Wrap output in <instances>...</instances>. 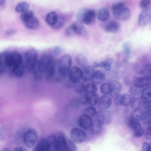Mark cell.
<instances>
[{"mask_svg": "<svg viewBox=\"0 0 151 151\" xmlns=\"http://www.w3.org/2000/svg\"><path fill=\"white\" fill-rule=\"evenodd\" d=\"M80 102L79 99L77 98H74L70 101L71 106L74 108H77L79 105Z\"/></svg>", "mask_w": 151, "mask_h": 151, "instance_id": "obj_50", "label": "cell"}, {"mask_svg": "<svg viewBox=\"0 0 151 151\" xmlns=\"http://www.w3.org/2000/svg\"><path fill=\"white\" fill-rule=\"evenodd\" d=\"M144 117V111L139 109H136L132 112L131 118L138 122L142 120Z\"/></svg>", "mask_w": 151, "mask_h": 151, "instance_id": "obj_31", "label": "cell"}, {"mask_svg": "<svg viewBox=\"0 0 151 151\" xmlns=\"http://www.w3.org/2000/svg\"><path fill=\"white\" fill-rule=\"evenodd\" d=\"M38 53L37 50L31 49L27 50L25 54L26 68L28 71L32 72L35 69L37 61Z\"/></svg>", "mask_w": 151, "mask_h": 151, "instance_id": "obj_3", "label": "cell"}, {"mask_svg": "<svg viewBox=\"0 0 151 151\" xmlns=\"http://www.w3.org/2000/svg\"><path fill=\"white\" fill-rule=\"evenodd\" d=\"M111 62L109 60L103 61L99 64L98 67L103 68L106 70L109 71L111 68Z\"/></svg>", "mask_w": 151, "mask_h": 151, "instance_id": "obj_49", "label": "cell"}, {"mask_svg": "<svg viewBox=\"0 0 151 151\" xmlns=\"http://www.w3.org/2000/svg\"><path fill=\"white\" fill-rule=\"evenodd\" d=\"M70 135L71 139L78 143L84 142L87 137L85 132L82 129L77 127L73 128L71 130Z\"/></svg>", "mask_w": 151, "mask_h": 151, "instance_id": "obj_9", "label": "cell"}, {"mask_svg": "<svg viewBox=\"0 0 151 151\" xmlns=\"http://www.w3.org/2000/svg\"><path fill=\"white\" fill-rule=\"evenodd\" d=\"M150 3V0H142L140 3V6L142 8L147 7Z\"/></svg>", "mask_w": 151, "mask_h": 151, "instance_id": "obj_55", "label": "cell"}, {"mask_svg": "<svg viewBox=\"0 0 151 151\" xmlns=\"http://www.w3.org/2000/svg\"><path fill=\"white\" fill-rule=\"evenodd\" d=\"M145 123H150L151 122V110L150 109H147L144 111V117L142 120Z\"/></svg>", "mask_w": 151, "mask_h": 151, "instance_id": "obj_47", "label": "cell"}, {"mask_svg": "<svg viewBox=\"0 0 151 151\" xmlns=\"http://www.w3.org/2000/svg\"><path fill=\"white\" fill-rule=\"evenodd\" d=\"M143 103L142 98H135L131 104V108L133 109H137L142 105Z\"/></svg>", "mask_w": 151, "mask_h": 151, "instance_id": "obj_34", "label": "cell"}, {"mask_svg": "<svg viewBox=\"0 0 151 151\" xmlns=\"http://www.w3.org/2000/svg\"><path fill=\"white\" fill-rule=\"evenodd\" d=\"M144 108L146 109H150L151 100H148L143 102L142 105Z\"/></svg>", "mask_w": 151, "mask_h": 151, "instance_id": "obj_56", "label": "cell"}, {"mask_svg": "<svg viewBox=\"0 0 151 151\" xmlns=\"http://www.w3.org/2000/svg\"><path fill=\"white\" fill-rule=\"evenodd\" d=\"M75 84V89L77 93L81 94L84 92L85 87L83 83L79 82Z\"/></svg>", "mask_w": 151, "mask_h": 151, "instance_id": "obj_46", "label": "cell"}, {"mask_svg": "<svg viewBox=\"0 0 151 151\" xmlns=\"http://www.w3.org/2000/svg\"><path fill=\"white\" fill-rule=\"evenodd\" d=\"M122 46L126 57L129 58L130 57L131 52L130 44L128 42H125L123 44Z\"/></svg>", "mask_w": 151, "mask_h": 151, "instance_id": "obj_43", "label": "cell"}, {"mask_svg": "<svg viewBox=\"0 0 151 151\" xmlns=\"http://www.w3.org/2000/svg\"><path fill=\"white\" fill-rule=\"evenodd\" d=\"M145 138L148 140H150L151 136V127L147 128L144 132V133Z\"/></svg>", "mask_w": 151, "mask_h": 151, "instance_id": "obj_53", "label": "cell"}, {"mask_svg": "<svg viewBox=\"0 0 151 151\" xmlns=\"http://www.w3.org/2000/svg\"><path fill=\"white\" fill-rule=\"evenodd\" d=\"M29 4L27 2L22 1L19 3L15 8V11L18 13H23L28 10Z\"/></svg>", "mask_w": 151, "mask_h": 151, "instance_id": "obj_29", "label": "cell"}, {"mask_svg": "<svg viewBox=\"0 0 151 151\" xmlns=\"http://www.w3.org/2000/svg\"><path fill=\"white\" fill-rule=\"evenodd\" d=\"M53 61L52 56L49 52H45L42 55L32 72L36 79L40 78Z\"/></svg>", "mask_w": 151, "mask_h": 151, "instance_id": "obj_1", "label": "cell"}, {"mask_svg": "<svg viewBox=\"0 0 151 151\" xmlns=\"http://www.w3.org/2000/svg\"><path fill=\"white\" fill-rule=\"evenodd\" d=\"M138 122L131 118L129 120L128 122V125L132 128L134 129L137 126Z\"/></svg>", "mask_w": 151, "mask_h": 151, "instance_id": "obj_51", "label": "cell"}, {"mask_svg": "<svg viewBox=\"0 0 151 151\" xmlns=\"http://www.w3.org/2000/svg\"><path fill=\"white\" fill-rule=\"evenodd\" d=\"M85 91L87 93H93L96 92L97 89V86L92 83L88 84L85 88Z\"/></svg>", "mask_w": 151, "mask_h": 151, "instance_id": "obj_37", "label": "cell"}, {"mask_svg": "<svg viewBox=\"0 0 151 151\" xmlns=\"http://www.w3.org/2000/svg\"><path fill=\"white\" fill-rule=\"evenodd\" d=\"M122 95L121 94H118L116 96L114 99V102L115 105L117 106L120 104V100Z\"/></svg>", "mask_w": 151, "mask_h": 151, "instance_id": "obj_57", "label": "cell"}, {"mask_svg": "<svg viewBox=\"0 0 151 151\" xmlns=\"http://www.w3.org/2000/svg\"><path fill=\"white\" fill-rule=\"evenodd\" d=\"M91 122V117L84 114L80 117L78 121L79 125L83 129H87L90 127Z\"/></svg>", "mask_w": 151, "mask_h": 151, "instance_id": "obj_16", "label": "cell"}, {"mask_svg": "<svg viewBox=\"0 0 151 151\" xmlns=\"http://www.w3.org/2000/svg\"><path fill=\"white\" fill-rule=\"evenodd\" d=\"M151 20V9L148 8L142 11L139 14L138 21L139 24L144 26L150 23Z\"/></svg>", "mask_w": 151, "mask_h": 151, "instance_id": "obj_12", "label": "cell"}, {"mask_svg": "<svg viewBox=\"0 0 151 151\" xmlns=\"http://www.w3.org/2000/svg\"><path fill=\"white\" fill-rule=\"evenodd\" d=\"M134 130V135L136 137H140L144 134V130L139 123H138Z\"/></svg>", "mask_w": 151, "mask_h": 151, "instance_id": "obj_40", "label": "cell"}, {"mask_svg": "<svg viewBox=\"0 0 151 151\" xmlns=\"http://www.w3.org/2000/svg\"><path fill=\"white\" fill-rule=\"evenodd\" d=\"M142 151H150L151 145L147 142H144L142 145Z\"/></svg>", "mask_w": 151, "mask_h": 151, "instance_id": "obj_54", "label": "cell"}, {"mask_svg": "<svg viewBox=\"0 0 151 151\" xmlns=\"http://www.w3.org/2000/svg\"><path fill=\"white\" fill-rule=\"evenodd\" d=\"M24 26L27 28L35 29L37 28L40 25L38 19L34 16L22 21Z\"/></svg>", "mask_w": 151, "mask_h": 151, "instance_id": "obj_14", "label": "cell"}, {"mask_svg": "<svg viewBox=\"0 0 151 151\" xmlns=\"http://www.w3.org/2000/svg\"><path fill=\"white\" fill-rule=\"evenodd\" d=\"M135 85L140 88L150 86L151 84L150 78L146 77H141L136 79L135 82Z\"/></svg>", "mask_w": 151, "mask_h": 151, "instance_id": "obj_22", "label": "cell"}, {"mask_svg": "<svg viewBox=\"0 0 151 151\" xmlns=\"http://www.w3.org/2000/svg\"><path fill=\"white\" fill-rule=\"evenodd\" d=\"M110 92L109 94L112 97H114L118 94L122 88L121 83L116 80L111 81L109 83Z\"/></svg>", "mask_w": 151, "mask_h": 151, "instance_id": "obj_15", "label": "cell"}, {"mask_svg": "<svg viewBox=\"0 0 151 151\" xmlns=\"http://www.w3.org/2000/svg\"><path fill=\"white\" fill-rule=\"evenodd\" d=\"M150 65H142L140 69V73L141 75L148 78L151 76Z\"/></svg>", "mask_w": 151, "mask_h": 151, "instance_id": "obj_32", "label": "cell"}, {"mask_svg": "<svg viewBox=\"0 0 151 151\" xmlns=\"http://www.w3.org/2000/svg\"><path fill=\"white\" fill-rule=\"evenodd\" d=\"M99 99V96L98 93H93L89 96V102L91 106H95L97 104Z\"/></svg>", "mask_w": 151, "mask_h": 151, "instance_id": "obj_36", "label": "cell"}, {"mask_svg": "<svg viewBox=\"0 0 151 151\" xmlns=\"http://www.w3.org/2000/svg\"><path fill=\"white\" fill-rule=\"evenodd\" d=\"M135 98L131 95L125 93L122 95L120 104L124 106H128L131 104Z\"/></svg>", "mask_w": 151, "mask_h": 151, "instance_id": "obj_25", "label": "cell"}, {"mask_svg": "<svg viewBox=\"0 0 151 151\" xmlns=\"http://www.w3.org/2000/svg\"><path fill=\"white\" fill-rule=\"evenodd\" d=\"M14 150L15 151H23L22 149L20 147H16Z\"/></svg>", "mask_w": 151, "mask_h": 151, "instance_id": "obj_60", "label": "cell"}, {"mask_svg": "<svg viewBox=\"0 0 151 151\" xmlns=\"http://www.w3.org/2000/svg\"><path fill=\"white\" fill-rule=\"evenodd\" d=\"M6 63V67L10 68L23 64L22 56L17 52H9L7 57Z\"/></svg>", "mask_w": 151, "mask_h": 151, "instance_id": "obj_8", "label": "cell"}, {"mask_svg": "<svg viewBox=\"0 0 151 151\" xmlns=\"http://www.w3.org/2000/svg\"><path fill=\"white\" fill-rule=\"evenodd\" d=\"M99 64L96 62H94L92 64V66L93 68H96L98 67Z\"/></svg>", "mask_w": 151, "mask_h": 151, "instance_id": "obj_59", "label": "cell"}, {"mask_svg": "<svg viewBox=\"0 0 151 151\" xmlns=\"http://www.w3.org/2000/svg\"><path fill=\"white\" fill-rule=\"evenodd\" d=\"M33 12L31 10H27L23 13L21 15L20 17L22 21L27 18L33 16Z\"/></svg>", "mask_w": 151, "mask_h": 151, "instance_id": "obj_48", "label": "cell"}, {"mask_svg": "<svg viewBox=\"0 0 151 151\" xmlns=\"http://www.w3.org/2000/svg\"><path fill=\"white\" fill-rule=\"evenodd\" d=\"M10 52L4 51L0 54V75L4 72L6 66V60L7 57Z\"/></svg>", "mask_w": 151, "mask_h": 151, "instance_id": "obj_23", "label": "cell"}, {"mask_svg": "<svg viewBox=\"0 0 151 151\" xmlns=\"http://www.w3.org/2000/svg\"><path fill=\"white\" fill-rule=\"evenodd\" d=\"M96 120L101 124H108L110 123L112 120L111 113L104 110L98 112L96 115Z\"/></svg>", "mask_w": 151, "mask_h": 151, "instance_id": "obj_11", "label": "cell"}, {"mask_svg": "<svg viewBox=\"0 0 151 151\" xmlns=\"http://www.w3.org/2000/svg\"><path fill=\"white\" fill-rule=\"evenodd\" d=\"M44 139L45 151H58L57 139L55 135L52 134Z\"/></svg>", "mask_w": 151, "mask_h": 151, "instance_id": "obj_10", "label": "cell"}, {"mask_svg": "<svg viewBox=\"0 0 151 151\" xmlns=\"http://www.w3.org/2000/svg\"><path fill=\"white\" fill-rule=\"evenodd\" d=\"M86 33V31L82 23L78 21L72 23L67 27L65 31L66 35L69 36L75 35L84 36Z\"/></svg>", "mask_w": 151, "mask_h": 151, "instance_id": "obj_6", "label": "cell"}, {"mask_svg": "<svg viewBox=\"0 0 151 151\" xmlns=\"http://www.w3.org/2000/svg\"><path fill=\"white\" fill-rule=\"evenodd\" d=\"M15 32L14 30L13 29H10L6 32V34L8 35H11L14 34Z\"/></svg>", "mask_w": 151, "mask_h": 151, "instance_id": "obj_58", "label": "cell"}, {"mask_svg": "<svg viewBox=\"0 0 151 151\" xmlns=\"http://www.w3.org/2000/svg\"><path fill=\"white\" fill-rule=\"evenodd\" d=\"M58 151H67L66 139L64 134L61 133L57 139Z\"/></svg>", "mask_w": 151, "mask_h": 151, "instance_id": "obj_20", "label": "cell"}, {"mask_svg": "<svg viewBox=\"0 0 151 151\" xmlns=\"http://www.w3.org/2000/svg\"><path fill=\"white\" fill-rule=\"evenodd\" d=\"M58 15L55 11H52L49 13L46 17L45 20L47 23L51 27L56 23Z\"/></svg>", "mask_w": 151, "mask_h": 151, "instance_id": "obj_21", "label": "cell"}, {"mask_svg": "<svg viewBox=\"0 0 151 151\" xmlns=\"http://www.w3.org/2000/svg\"><path fill=\"white\" fill-rule=\"evenodd\" d=\"M82 71L78 67L74 66L70 68L68 74L70 81L73 84L79 82L82 78Z\"/></svg>", "mask_w": 151, "mask_h": 151, "instance_id": "obj_13", "label": "cell"}, {"mask_svg": "<svg viewBox=\"0 0 151 151\" xmlns=\"http://www.w3.org/2000/svg\"><path fill=\"white\" fill-rule=\"evenodd\" d=\"M111 9L114 17L119 20L126 21L130 16V9L125 6L122 2H118L113 4L112 5Z\"/></svg>", "mask_w": 151, "mask_h": 151, "instance_id": "obj_2", "label": "cell"}, {"mask_svg": "<svg viewBox=\"0 0 151 151\" xmlns=\"http://www.w3.org/2000/svg\"><path fill=\"white\" fill-rule=\"evenodd\" d=\"M10 150L8 149L7 148H5L3 150V151H9Z\"/></svg>", "mask_w": 151, "mask_h": 151, "instance_id": "obj_62", "label": "cell"}, {"mask_svg": "<svg viewBox=\"0 0 151 151\" xmlns=\"http://www.w3.org/2000/svg\"><path fill=\"white\" fill-rule=\"evenodd\" d=\"M71 56L68 54H66L60 59L58 64V72L62 77H66L68 74L72 64Z\"/></svg>", "mask_w": 151, "mask_h": 151, "instance_id": "obj_4", "label": "cell"}, {"mask_svg": "<svg viewBox=\"0 0 151 151\" xmlns=\"http://www.w3.org/2000/svg\"><path fill=\"white\" fill-rule=\"evenodd\" d=\"M38 137L37 131L33 129H30L24 134L23 138L24 143L28 148H31L36 143Z\"/></svg>", "mask_w": 151, "mask_h": 151, "instance_id": "obj_7", "label": "cell"}, {"mask_svg": "<svg viewBox=\"0 0 151 151\" xmlns=\"http://www.w3.org/2000/svg\"><path fill=\"white\" fill-rule=\"evenodd\" d=\"M67 151H74L76 150L77 147L74 141L70 139H66Z\"/></svg>", "mask_w": 151, "mask_h": 151, "instance_id": "obj_39", "label": "cell"}, {"mask_svg": "<svg viewBox=\"0 0 151 151\" xmlns=\"http://www.w3.org/2000/svg\"><path fill=\"white\" fill-rule=\"evenodd\" d=\"M120 28L119 24L114 21H110L105 27V30L107 31L113 33L118 32L120 29Z\"/></svg>", "mask_w": 151, "mask_h": 151, "instance_id": "obj_19", "label": "cell"}, {"mask_svg": "<svg viewBox=\"0 0 151 151\" xmlns=\"http://www.w3.org/2000/svg\"><path fill=\"white\" fill-rule=\"evenodd\" d=\"M151 88L150 87H146L142 91L141 98L144 100L149 99L151 97Z\"/></svg>", "mask_w": 151, "mask_h": 151, "instance_id": "obj_35", "label": "cell"}, {"mask_svg": "<svg viewBox=\"0 0 151 151\" xmlns=\"http://www.w3.org/2000/svg\"><path fill=\"white\" fill-rule=\"evenodd\" d=\"M65 22L64 18L62 16H59L56 23L52 27L55 29L59 28L63 26Z\"/></svg>", "mask_w": 151, "mask_h": 151, "instance_id": "obj_38", "label": "cell"}, {"mask_svg": "<svg viewBox=\"0 0 151 151\" xmlns=\"http://www.w3.org/2000/svg\"><path fill=\"white\" fill-rule=\"evenodd\" d=\"M55 71V63L53 61L45 73V78L47 79H50L52 78L54 75Z\"/></svg>", "mask_w": 151, "mask_h": 151, "instance_id": "obj_27", "label": "cell"}, {"mask_svg": "<svg viewBox=\"0 0 151 151\" xmlns=\"http://www.w3.org/2000/svg\"><path fill=\"white\" fill-rule=\"evenodd\" d=\"M102 93L104 95L109 94L110 88L109 83H105L102 84L100 87Z\"/></svg>", "mask_w": 151, "mask_h": 151, "instance_id": "obj_42", "label": "cell"}, {"mask_svg": "<svg viewBox=\"0 0 151 151\" xmlns=\"http://www.w3.org/2000/svg\"><path fill=\"white\" fill-rule=\"evenodd\" d=\"M90 127L91 133L94 134L100 133L102 129L101 124L98 122L97 120L92 121Z\"/></svg>", "mask_w": 151, "mask_h": 151, "instance_id": "obj_24", "label": "cell"}, {"mask_svg": "<svg viewBox=\"0 0 151 151\" xmlns=\"http://www.w3.org/2000/svg\"><path fill=\"white\" fill-rule=\"evenodd\" d=\"M93 66L86 65L83 68L82 71V79L84 81H87L91 80L95 70Z\"/></svg>", "mask_w": 151, "mask_h": 151, "instance_id": "obj_17", "label": "cell"}, {"mask_svg": "<svg viewBox=\"0 0 151 151\" xmlns=\"http://www.w3.org/2000/svg\"><path fill=\"white\" fill-rule=\"evenodd\" d=\"M109 17V12L106 9L102 8L98 11L97 17L98 19L101 22L106 21Z\"/></svg>", "mask_w": 151, "mask_h": 151, "instance_id": "obj_28", "label": "cell"}, {"mask_svg": "<svg viewBox=\"0 0 151 151\" xmlns=\"http://www.w3.org/2000/svg\"><path fill=\"white\" fill-rule=\"evenodd\" d=\"M96 14L92 9H86L79 11L76 14L78 21L86 25L90 24L94 19Z\"/></svg>", "mask_w": 151, "mask_h": 151, "instance_id": "obj_5", "label": "cell"}, {"mask_svg": "<svg viewBox=\"0 0 151 151\" xmlns=\"http://www.w3.org/2000/svg\"><path fill=\"white\" fill-rule=\"evenodd\" d=\"M96 113V108L91 106L87 108L85 111V114H86L90 117L94 116Z\"/></svg>", "mask_w": 151, "mask_h": 151, "instance_id": "obj_45", "label": "cell"}, {"mask_svg": "<svg viewBox=\"0 0 151 151\" xmlns=\"http://www.w3.org/2000/svg\"><path fill=\"white\" fill-rule=\"evenodd\" d=\"M76 63L80 66L84 67L86 66L87 60L86 57L83 55L79 54L77 55L75 58Z\"/></svg>", "mask_w": 151, "mask_h": 151, "instance_id": "obj_30", "label": "cell"}, {"mask_svg": "<svg viewBox=\"0 0 151 151\" xmlns=\"http://www.w3.org/2000/svg\"><path fill=\"white\" fill-rule=\"evenodd\" d=\"M129 92L133 95H138L141 92L140 88L136 85L132 86L129 89Z\"/></svg>", "mask_w": 151, "mask_h": 151, "instance_id": "obj_44", "label": "cell"}, {"mask_svg": "<svg viewBox=\"0 0 151 151\" xmlns=\"http://www.w3.org/2000/svg\"><path fill=\"white\" fill-rule=\"evenodd\" d=\"M104 77V74L102 72L98 70L94 72L91 80L93 83L99 84L103 81Z\"/></svg>", "mask_w": 151, "mask_h": 151, "instance_id": "obj_26", "label": "cell"}, {"mask_svg": "<svg viewBox=\"0 0 151 151\" xmlns=\"http://www.w3.org/2000/svg\"><path fill=\"white\" fill-rule=\"evenodd\" d=\"M5 0H0V6L3 5L5 2Z\"/></svg>", "mask_w": 151, "mask_h": 151, "instance_id": "obj_61", "label": "cell"}, {"mask_svg": "<svg viewBox=\"0 0 151 151\" xmlns=\"http://www.w3.org/2000/svg\"><path fill=\"white\" fill-rule=\"evenodd\" d=\"M62 52V50L59 46L55 47L53 50V53L56 56H58L61 54Z\"/></svg>", "mask_w": 151, "mask_h": 151, "instance_id": "obj_52", "label": "cell"}, {"mask_svg": "<svg viewBox=\"0 0 151 151\" xmlns=\"http://www.w3.org/2000/svg\"><path fill=\"white\" fill-rule=\"evenodd\" d=\"M12 68V73L16 76L20 77L23 75L24 71L23 64L14 67Z\"/></svg>", "mask_w": 151, "mask_h": 151, "instance_id": "obj_33", "label": "cell"}, {"mask_svg": "<svg viewBox=\"0 0 151 151\" xmlns=\"http://www.w3.org/2000/svg\"><path fill=\"white\" fill-rule=\"evenodd\" d=\"M111 103V99L109 97L104 95L101 98L99 105V108L102 110L109 108Z\"/></svg>", "mask_w": 151, "mask_h": 151, "instance_id": "obj_18", "label": "cell"}, {"mask_svg": "<svg viewBox=\"0 0 151 151\" xmlns=\"http://www.w3.org/2000/svg\"><path fill=\"white\" fill-rule=\"evenodd\" d=\"M89 96L84 92L81 94L79 99L80 103L83 105H86L89 102Z\"/></svg>", "mask_w": 151, "mask_h": 151, "instance_id": "obj_41", "label": "cell"}]
</instances>
